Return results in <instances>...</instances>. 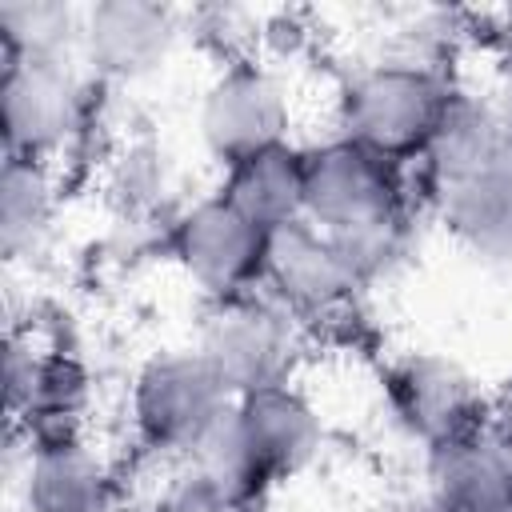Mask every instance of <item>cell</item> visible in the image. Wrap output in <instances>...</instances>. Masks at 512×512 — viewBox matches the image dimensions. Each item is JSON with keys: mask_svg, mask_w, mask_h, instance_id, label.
I'll list each match as a JSON object with an SVG mask.
<instances>
[{"mask_svg": "<svg viewBox=\"0 0 512 512\" xmlns=\"http://www.w3.org/2000/svg\"><path fill=\"white\" fill-rule=\"evenodd\" d=\"M488 432L512 448V372L496 384V392L488 396Z\"/></svg>", "mask_w": 512, "mask_h": 512, "instance_id": "603a6c76", "label": "cell"}, {"mask_svg": "<svg viewBox=\"0 0 512 512\" xmlns=\"http://www.w3.org/2000/svg\"><path fill=\"white\" fill-rule=\"evenodd\" d=\"M4 156L52 164L88 128V80L80 60H4L0 68Z\"/></svg>", "mask_w": 512, "mask_h": 512, "instance_id": "7a4b0ae2", "label": "cell"}, {"mask_svg": "<svg viewBox=\"0 0 512 512\" xmlns=\"http://www.w3.org/2000/svg\"><path fill=\"white\" fill-rule=\"evenodd\" d=\"M196 348L232 396L284 384L300 360V320L268 292L216 300L204 316Z\"/></svg>", "mask_w": 512, "mask_h": 512, "instance_id": "277c9868", "label": "cell"}, {"mask_svg": "<svg viewBox=\"0 0 512 512\" xmlns=\"http://www.w3.org/2000/svg\"><path fill=\"white\" fill-rule=\"evenodd\" d=\"M172 260L216 304L260 292L268 232L240 216L220 192L188 204L172 224Z\"/></svg>", "mask_w": 512, "mask_h": 512, "instance_id": "52a82bcc", "label": "cell"}, {"mask_svg": "<svg viewBox=\"0 0 512 512\" xmlns=\"http://www.w3.org/2000/svg\"><path fill=\"white\" fill-rule=\"evenodd\" d=\"M392 408L428 452L488 428V396L480 392V384L464 364L436 352H416L396 364Z\"/></svg>", "mask_w": 512, "mask_h": 512, "instance_id": "30bf717a", "label": "cell"}, {"mask_svg": "<svg viewBox=\"0 0 512 512\" xmlns=\"http://www.w3.org/2000/svg\"><path fill=\"white\" fill-rule=\"evenodd\" d=\"M508 512H512V508H508Z\"/></svg>", "mask_w": 512, "mask_h": 512, "instance_id": "d4e9b609", "label": "cell"}, {"mask_svg": "<svg viewBox=\"0 0 512 512\" xmlns=\"http://www.w3.org/2000/svg\"><path fill=\"white\" fill-rule=\"evenodd\" d=\"M84 8L60 0L0 4V60H80Z\"/></svg>", "mask_w": 512, "mask_h": 512, "instance_id": "ffe728a7", "label": "cell"}, {"mask_svg": "<svg viewBox=\"0 0 512 512\" xmlns=\"http://www.w3.org/2000/svg\"><path fill=\"white\" fill-rule=\"evenodd\" d=\"M152 512H244V508H236V504H228L224 496H216L204 480H196V476L180 464V472L160 488Z\"/></svg>", "mask_w": 512, "mask_h": 512, "instance_id": "44dd1931", "label": "cell"}, {"mask_svg": "<svg viewBox=\"0 0 512 512\" xmlns=\"http://www.w3.org/2000/svg\"><path fill=\"white\" fill-rule=\"evenodd\" d=\"M508 160H512V120L504 100L456 88L424 156V172L432 176L436 192L472 180L480 172H492Z\"/></svg>", "mask_w": 512, "mask_h": 512, "instance_id": "7c38bea8", "label": "cell"}, {"mask_svg": "<svg viewBox=\"0 0 512 512\" xmlns=\"http://www.w3.org/2000/svg\"><path fill=\"white\" fill-rule=\"evenodd\" d=\"M504 108H508V120H512V88H508V100H504Z\"/></svg>", "mask_w": 512, "mask_h": 512, "instance_id": "cb8c5ba5", "label": "cell"}, {"mask_svg": "<svg viewBox=\"0 0 512 512\" xmlns=\"http://www.w3.org/2000/svg\"><path fill=\"white\" fill-rule=\"evenodd\" d=\"M180 464L204 480L216 496H224L228 504L244 508V512H256V504L268 496V488L276 484V476L268 472V464L260 460V452L252 448L240 416H236V404H228L196 440L192 448L180 456Z\"/></svg>", "mask_w": 512, "mask_h": 512, "instance_id": "e0dca14e", "label": "cell"}, {"mask_svg": "<svg viewBox=\"0 0 512 512\" xmlns=\"http://www.w3.org/2000/svg\"><path fill=\"white\" fill-rule=\"evenodd\" d=\"M472 36L484 48V56L512 80V4H500V8L480 12V28Z\"/></svg>", "mask_w": 512, "mask_h": 512, "instance_id": "7402d4cb", "label": "cell"}, {"mask_svg": "<svg viewBox=\"0 0 512 512\" xmlns=\"http://www.w3.org/2000/svg\"><path fill=\"white\" fill-rule=\"evenodd\" d=\"M116 472L84 436L32 440L24 460L28 512H116Z\"/></svg>", "mask_w": 512, "mask_h": 512, "instance_id": "4fadbf2b", "label": "cell"}, {"mask_svg": "<svg viewBox=\"0 0 512 512\" xmlns=\"http://www.w3.org/2000/svg\"><path fill=\"white\" fill-rule=\"evenodd\" d=\"M428 504L436 512H508L512 448L488 428L428 452Z\"/></svg>", "mask_w": 512, "mask_h": 512, "instance_id": "9a60e30c", "label": "cell"}, {"mask_svg": "<svg viewBox=\"0 0 512 512\" xmlns=\"http://www.w3.org/2000/svg\"><path fill=\"white\" fill-rule=\"evenodd\" d=\"M8 412L28 424L32 440L80 436L76 420L88 408V376L76 360L40 352L32 340H8Z\"/></svg>", "mask_w": 512, "mask_h": 512, "instance_id": "8fae6325", "label": "cell"}, {"mask_svg": "<svg viewBox=\"0 0 512 512\" xmlns=\"http://www.w3.org/2000/svg\"><path fill=\"white\" fill-rule=\"evenodd\" d=\"M220 196L264 232L304 220V148L280 144L228 168Z\"/></svg>", "mask_w": 512, "mask_h": 512, "instance_id": "ac0fdd59", "label": "cell"}, {"mask_svg": "<svg viewBox=\"0 0 512 512\" xmlns=\"http://www.w3.org/2000/svg\"><path fill=\"white\" fill-rule=\"evenodd\" d=\"M204 152L228 172L268 148L292 144V92L260 60H236L216 72L196 112Z\"/></svg>", "mask_w": 512, "mask_h": 512, "instance_id": "5b68a950", "label": "cell"}, {"mask_svg": "<svg viewBox=\"0 0 512 512\" xmlns=\"http://www.w3.org/2000/svg\"><path fill=\"white\" fill-rule=\"evenodd\" d=\"M56 216V180L52 164L4 156L0 168V248L8 260L32 256L52 232Z\"/></svg>", "mask_w": 512, "mask_h": 512, "instance_id": "d6986e66", "label": "cell"}, {"mask_svg": "<svg viewBox=\"0 0 512 512\" xmlns=\"http://www.w3.org/2000/svg\"><path fill=\"white\" fill-rule=\"evenodd\" d=\"M304 220L336 240L404 220L400 168L344 136L304 148Z\"/></svg>", "mask_w": 512, "mask_h": 512, "instance_id": "3957f363", "label": "cell"}, {"mask_svg": "<svg viewBox=\"0 0 512 512\" xmlns=\"http://www.w3.org/2000/svg\"><path fill=\"white\" fill-rule=\"evenodd\" d=\"M448 236L480 260H512V160L436 192Z\"/></svg>", "mask_w": 512, "mask_h": 512, "instance_id": "2e32d148", "label": "cell"}, {"mask_svg": "<svg viewBox=\"0 0 512 512\" xmlns=\"http://www.w3.org/2000/svg\"><path fill=\"white\" fill-rule=\"evenodd\" d=\"M360 288H364V280L356 276V268L344 256V248L336 244V236L320 232L308 220L268 232L260 292L280 300L296 320L336 316L352 304V296Z\"/></svg>", "mask_w": 512, "mask_h": 512, "instance_id": "ba28073f", "label": "cell"}, {"mask_svg": "<svg viewBox=\"0 0 512 512\" xmlns=\"http://www.w3.org/2000/svg\"><path fill=\"white\" fill-rule=\"evenodd\" d=\"M180 44V12L152 0H96L80 20V64L96 80L132 84L160 72Z\"/></svg>", "mask_w": 512, "mask_h": 512, "instance_id": "9c48e42d", "label": "cell"}, {"mask_svg": "<svg viewBox=\"0 0 512 512\" xmlns=\"http://www.w3.org/2000/svg\"><path fill=\"white\" fill-rule=\"evenodd\" d=\"M236 416L276 480L304 472L324 448V416L292 380L244 392L232 400Z\"/></svg>", "mask_w": 512, "mask_h": 512, "instance_id": "5bb4252c", "label": "cell"}, {"mask_svg": "<svg viewBox=\"0 0 512 512\" xmlns=\"http://www.w3.org/2000/svg\"><path fill=\"white\" fill-rule=\"evenodd\" d=\"M452 92L448 72L372 60L352 72L336 96V136L404 172L408 164H424Z\"/></svg>", "mask_w": 512, "mask_h": 512, "instance_id": "6da1fadb", "label": "cell"}, {"mask_svg": "<svg viewBox=\"0 0 512 512\" xmlns=\"http://www.w3.org/2000/svg\"><path fill=\"white\" fill-rule=\"evenodd\" d=\"M236 396L200 348H168L140 364L132 380V428L148 452L184 456L192 440Z\"/></svg>", "mask_w": 512, "mask_h": 512, "instance_id": "8992f818", "label": "cell"}]
</instances>
